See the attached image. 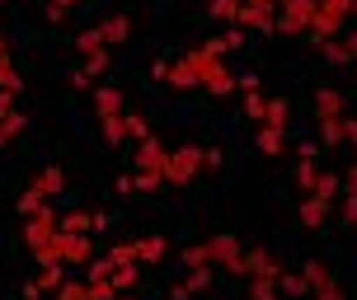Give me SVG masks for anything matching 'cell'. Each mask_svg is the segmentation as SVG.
Here are the masks:
<instances>
[{
  "mask_svg": "<svg viewBox=\"0 0 357 300\" xmlns=\"http://www.w3.org/2000/svg\"><path fill=\"white\" fill-rule=\"evenodd\" d=\"M183 61L193 66V75H197L202 89H212V94H231L235 89V75L221 66V56H207L202 47H193V52H183Z\"/></svg>",
  "mask_w": 357,
  "mask_h": 300,
  "instance_id": "cell-1",
  "label": "cell"
},
{
  "mask_svg": "<svg viewBox=\"0 0 357 300\" xmlns=\"http://www.w3.org/2000/svg\"><path fill=\"white\" fill-rule=\"evenodd\" d=\"M348 15H353V0H315V19H310L305 33L315 38V47H320V42H329V38L343 29Z\"/></svg>",
  "mask_w": 357,
  "mask_h": 300,
  "instance_id": "cell-2",
  "label": "cell"
},
{
  "mask_svg": "<svg viewBox=\"0 0 357 300\" xmlns=\"http://www.w3.org/2000/svg\"><path fill=\"white\" fill-rule=\"evenodd\" d=\"M197 169H202V145H178V150H169L165 183H169V188H183V183H193Z\"/></svg>",
  "mask_w": 357,
  "mask_h": 300,
  "instance_id": "cell-3",
  "label": "cell"
},
{
  "mask_svg": "<svg viewBox=\"0 0 357 300\" xmlns=\"http://www.w3.org/2000/svg\"><path fill=\"white\" fill-rule=\"evenodd\" d=\"M56 221H61V216H56L52 207L43 202V207H38L33 216H24V244H29V248H43V244H52L56 235H61V226H56Z\"/></svg>",
  "mask_w": 357,
  "mask_h": 300,
  "instance_id": "cell-4",
  "label": "cell"
},
{
  "mask_svg": "<svg viewBox=\"0 0 357 300\" xmlns=\"http://www.w3.org/2000/svg\"><path fill=\"white\" fill-rule=\"evenodd\" d=\"M207 258L221 263L226 272H235V277H245V248L235 244V235H212L207 239Z\"/></svg>",
  "mask_w": 357,
  "mask_h": 300,
  "instance_id": "cell-5",
  "label": "cell"
},
{
  "mask_svg": "<svg viewBox=\"0 0 357 300\" xmlns=\"http://www.w3.org/2000/svg\"><path fill=\"white\" fill-rule=\"evenodd\" d=\"M301 272H305V282H310V296H315V300H348V296H343V286L329 277V267H324L320 258H305Z\"/></svg>",
  "mask_w": 357,
  "mask_h": 300,
  "instance_id": "cell-6",
  "label": "cell"
},
{
  "mask_svg": "<svg viewBox=\"0 0 357 300\" xmlns=\"http://www.w3.org/2000/svg\"><path fill=\"white\" fill-rule=\"evenodd\" d=\"M310 19H315V0H287L282 15H278V33H305L310 29Z\"/></svg>",
  "mask_w": 357,
  "mask_h": 300,
  "instance_id": "cell-7",
  "label": "cell"
},
{
  "mask_svg": "<svg viewBox=\"0 0 357 300\" xmlns=\"http://www.w3.org/2000/svg\"><path fill=\"white\" fill-rule=\"evenodd\" d=\"M165 164H169V150L155 136H146L142 150H137V174H165Z\"/></svg>",
  "mask_w": 357,
  "mask_h": 300,
  "instance_id": "cell-8",
  "label": "cell"
},
{
  "mask_svg": "<svg viewBox=\"0 0 357 300\" xmlns=\"http://www.w3.org/2000/svg\"><path fill=\"white\" fill-rule=\"evenodd\" d=\"M245 277H268V282H278L282 267H278V258H273L268 248H250V253H245Z\"/></svg>",
  "mask_w": 357,
  "mask_h": 300,
  "instance_id": "cell-9",
  "label": "cell"
},
{
  "mask_svg": "<svg viewBox=\"0 0 357 300\" xmlns=\"http://www.w3.org/2000/svg\"><path fill=\"white\" fill-rule=\"evenodd\" d=\"M56 226H61V235H94V230L108 226V221H104V216H94V212H71V216H61Z\"/></svg>",
  "mask_w": 357,
  "mask_h": 300,
  "instance_id": "cell-10",
  "label": "cell"
},
{
  "mask_svg": "<svg viewBox=\"0 0 357 300\" xmlns=\"http://www.w3.org/2000/svg\"><path fill=\"white\" fill-rule=\"evenodd\" d=\"M235 24H245V29H259V33H278V15L264 10V5H245Z\"/></svg>",
  "mask_w": 357,
  "mask_h": 300,
  "instance_id": "cell-11",
  "label": "cell"
},
{
  "mask_svg": "<svg viewBox=\"0 0 357 300\" xmlns=\"http://www.w3.org/2000/svg\"><path fill=\"white\" fill-rule=\"evenodd\" d=\"M104 71H108V47H99V52H89L85 61H80V71H75L71 80L85 89V85H94V75H104Z\"/></svg>",
  "mask_w": 357,
  "mask_h": 300,
  "instance_id": "cell-12",
  "label": "cell"
},
{
  "mask_svg": "<svg viewBox=\"0 0 357 300\" xmlns=\"http://www.w3.org/2000/svg\"><path fill=\"white\" fill-rule=\"evenodd\" d=\"M29 188H33V193L43 197V202H47V197H56L61 188H66V174H61L56 164H47V169H43V174H38L33 183H29Z\"/></svg>",
  "mask_w": 357,
  "mask_h": 300,
  "instance_id": "cell-13",
  "label": "cell"
},
{
  "mask_svg": "<svg viewBox=\"0 0 357 300\" xmlns=\"http://www.w3.org/2000/svg\"><path fill=\"white\" fill-rule=\"evenodd\" d=\"M61 282H66V277H61V267H43V272H38V282L24 286V300H43V291H56Z\"/></svg>",
  "mask_w": 357,
  "mask_h": 300,
  "instance_id": "cell-14",
  "label": "cell"
},
{
  "mask_svg": "<svg viewBox=\"0 0 357 300\" xmlns=\"http://www.w3.org/2000/svg\"><path fill=\"white\" fill-rule=\"evenodd\" d=\"M301 221L310 230H324V221H329V202L324 197H315V193H305V202H301Z\"/></svg>",
  "mask_w": 357,
  "mask_h": 300,
  "instance_id": "cell-15",
  "label": "cell"
},
{
  "mask_svg": "<svg viewBox=\"0 0 357 300\" xmlns=\"http://www.w3.org/2000/svg\"><path fill=\"white\" fill-rule=\"evenodd\" d=\"M94 108H99V123H104V118H118V113H123V94L113 85H99L94 89Z\"/></svg>",
  "mask_w": 357,
  "mask_h": 300,
  "instance_id": "cell-16",
  "label": "cell"
},
{
  "mask_svg": "<svg viewBox=\"0 0 357 300\" xmlns=\"http://www.w3.org/2000/svg\"><path fill=\"white\" fill-rule=\"evenodd\" d=\"M315 113H320V123H324V118H343V94H339V89H329V85L315 89Z\"/></svg>",
  "mask_w": 357,
  "mask_h": 300,
  "instance_id": "cell-17",
  "label": "cell"
},
{
  "mask_svg": "<svg viewBox=\"0 0 357 300\" xmlns=\"http://www.w3.org/2000/svg\"><path fill=\"white\" fill-rule=\"evenodd\" d=\"M99 33H104V47H108V42H127V38H132V19H127V15H113V19H104V24H99Z\"/></svg>",
  "mask_w": 357,
  "mask_h": 300,
  "instance_id": "cell-18",
  "label": "cell"
},
{
  "mask_svg": "<svg viewBox=\"0 0 357 300\" xmlns=\"http://www.w3.org/2000/svg\"><path fill=\"white\" fill-rule=\"evenodd\" d=\"M132 244H137V263H160L165 248H169L160 235H151V239H132Z\"/></svg>",
  "mask_w": 357,
  "mask_h": 300,
  "instance_id": "cell-19",
  "label": "cell"
},
{
  "mask_svg": "<svg viewBox=\"0 0 357 300\" xmlns=\"http://www.w3.org/2000/svg\"><path fill=\"white\" fill-rule=\"evenodd\" d=\"M282 145H287L282 127H259V150H264V155H282Z\"/></svg>",
  "mask_w": 357,
  "mask_h": 300,
  "instance_id": "cell-20",
  "label": "cell"
},
{
  "mask_svg": "<svg viewBox=\"0 0 357 300\" xmlns=\"http://www.w3.org/2000/svg\"><path fill=\"white\" fill-rule=\"evenodd\" d=\"M339 141H348V127H343V118H324V123H320V145H329V150H334Z\"/></svg>",
  "mask_w": 357,
  "mask_h": 300,
  "instance_id": "cell-21",
  "label": "cell"
},
{
  "mask_svg": "<svg viewBox=\"0 0 357 300\" xmlns=\"http://www.w3.org/2000/svg\"><path fill=\"white\" fill-rule=\"evenodd\" d=\"M310 193H315V197H324V202H334V197L343 193V178H339V174H320V178H315V188H310Z\"/></svg>",
  "mask_w": 357,
  "mask_h": 300,
  "instance_id": "cell-22",
  "label": "cell"
},
{
  "mask_svg": "<svg viewBox=\"0 0 357 300\" xmlns=\"http://www.w3.org/2000/svg\"><path fill=\"white\" fill-rule=\"evenodd\" d=\"M123 123H127V141H137V145H142L146 136H151V123H146L142 113H123Z\"/></svg>",
  "mask_w": 357,
  "mask_h": 300,
  "instance_id": "cell-23",
  "label": "cell"
},
{
  "mask_svg": "<svg viewBox=\"0 0 357 300\" xmlns=\"http://www.w3.org/2000/svg\"><path fill=\"white\" fill-rule=\"evenodd\" d=\"M315 178H320V169H315V155H301V164H296V188H315Z\"/></svg>",
  "mask_w": 357,
  "mask_h": 300,
  "instance_id": "cell-24",
  "label": "cell"
},
{
  "mask_svg": "<svg viewBox=\"0 0 357 300\" xmlns=\"http://www.w3.org/2000/svg\"><path fill=\"white\" fill-rule=\"evenodd\" d=\"M137 277H142V272H137V263H118V267H113V277H108V282L118 286V291H132V286H137Z\"/></svg>",
  "mask_w": 357,
  "mask_h": 300,
  "instance_id": "cell-25",
  "label": "cell"
},
{
  "mask_svg": "<svg viewBox=\"0 0 357 300\" xmlns=\"http://www.w3.org/2000/svg\"><path fill=\"white\" fill-rule=\"evenodd\" d=\"M278 291H287V296H305L310 282H305V272H282V277H278Z\"/></svg>",
  "mask_w": 357,
  "mask_h": 300,
  "instance_id": "cell-26",
  "label": "cell"
},
{
  "mask_svg": "<svg viewBox=\"0 0 357 300\" xmlns=\"http://www.w3.org/2000/svg\"><path fill=\"white\" fill-rule=\"evenodd\" d=\"M259 127H282L287 132V104L282 99H268V113H264V123Z\"/></svg>",
  "mask_w": 357,
  "mask_h": 300,
  "instance_id": "cell-27",
  "label": "cell"
},
{
  "mask_svg": "<svg viewBox=\"0 0 357 300\" xmlns=\"http://www.w3.org/2000/svg\"><path fill=\"white\" fill-rule=\"evenodd\" d=\"M165 174H132V193H160Z\"/></svg>",
  "mask_w": 357,
  "mask_h": 300,
  "instance_id": "cell-28",
  "label": "cell"
},
{
  "mask_svg": "<svg viewBox=\"0 0 357 300\" xmlns=\"http://www.w3.org/2000/svg\"><path fill=\"white\" fill-rule=\"evenodd\" d=\"M250 300H278V282H268V277H250Z\"/></svg>",
  "mask_w": 357,
  "mask_h": 300,
  "instance_id": "cell-29",
  "label": "cell"
},
{
  "mask_svg": "<svg viewBox=\"0 0 357 300\" xmlns=\"http://www.w3.org/2000/svg\"><path fill=\"white\" fill-rule=\"evenodd\" d=\"M52 296L56 300H89V282H61Z\"/></svg>",
  "mask_w": 357,
  "mask_h": 300,
  "instance_id": "cell-30",
  "label": "cell"
},
{
  "mask_svg": "<svg viewBox=\"0 0 357 300\" xmlns=\"http://www.w3.org/2000/svg\"><path fill=\"white\" fill-rule=\"evenodd\" d=\"M104 136H108V145H123V141H127V123H123V113H118V118H104Z\"/></svg>",
  "mask_w": 357,
  "mask_h": 300,
  "instance_id": "cell-31",
  "label": "cell"
},
{
  "mask_svg": "<svg viewBox=\"0 0 357 300\" xmlns=\"http://www.w3.org/2000/svg\"><path fill=\"white\" fill-rule=\"evenodd\" d=\"M0 89H10V94H19V89H24V80H19L15 66H10V56H0Z\"/></svg>",
  "mask_w": 357,
  "mask_h": 300,
  "instance_id": "cell-32",
  "label": "cell"
},
{
  "mask_svg": "<svg viewBox=\"0 0 357 300\" xmlns=\"http://www.w3.org/2000/svg\"><path fill=\"white\" fill-rule=\"evenodd\" d=\"M245 113H250L254 123H264V113H268V99L259 94V89H250V94H245Z\"/></svg>",
  "mask_w": 357,
  "mask_h": 300,
  "instance_id": "cell-33",
  "label": "cell"
},
{
  "mask_svg": "<svg viewBox=\"0 0 357 300\" xmlns=\"http://www.w3.org/2000/svg\"><path fill=\"white\" fill-rule=\"evenodd\" d=\"M245 0H212V19H240Z\"/></svg>",
  "mask_w": 357,
  "mask_h": 300,
  "instance_id": "cell-34",
  "label": "cell"
},
{
  "mask_svg": "<svg viewBox=\"0 0 357 300\" xmlns=\"http://www.w3.org/2000/svg\"><path fill=\"white\" fill-rule=\"evenodd\" d=\"M207 282H212V267H188V296H193V291H207Z\"/></svg>",
  "mask_w": 357,
  "mask_h": 300,
  "instance_id": "cell-35",
  "label": "cell"
},
{
  "mask_svg": "<svg viewBox=\"0 0 357 300\" xmlns=\"http://www.w3.org/2000/svg\"><path fill=\"white\" fill-rule=\"evenodd\" d=\"M75 47H80V52H99V47H104V33H99V29H85V33L75 38Z\"/></svg>",
  "mask_w": 357,
  "mask_h": 300,
  "instance_id": "cell-36",
  "label": "cell"
},
{
  "mask_svg": "<svg viewBox=\"0 0 357 300\" xmlns=\"http://www.w3.org/2000/svg\"><path fill=\"white\" fill-rule=\"evenodd\" d=\"M183 267H212V258H207V244L183 248Z\"/></svg>",
  "mask_w": 357,
  "mask_h": 300,
  "instance_id": "cell-37",
  "label": "cell"
},
{
  "mask_svg": "<svg viewBox=\"0 0 357 300\" xmlns=\"http://www.w3.org/2000/svg\"><path fill=\"white\" fill-rule=\"evenodd\" d=\"M89 300H118V286L108 282V277L104 282H89Z\"/></svg>",
  "mask_w": 357,
  "mask_h": 300,
  "instance_id": "cell-38",
  "label": "cell"
},
{
  "mask_svg": "<svg viewBox=\"0 0 357 300\" xmlns=\"http://www.w3.org/2000/svg\"><path fill=\"white\" fill-rule=\"evenodd\" d=\"M24 132V113H10V118H0V136L10 141V136H19Z\"/></svg>",
  "mask_w": 357,
  "mask_h": 300,
  "instance_id": "cell-39",
  "label": "cell"
},
{
  "mask_svg": "<svg viewBox=\"0 0 357 300\" xmlns=\"http://www.w3.org/2000/svg\"><path fill=\"white\" fill-rule=\"evenodd\" d=\"M108 258H113V263H137V244H113Z\"/></svg>",
  "mask_w": 357,
  "mask_h": 300,
  "instance_id": "cell-40",
  "label": "cell"
},
{
  "mask_svg": "<svg viewBox=\"0 0 357 300\" xmlns=\"http://www.w3.org/2000/svg\"><path fill=\"white\" fill-rule=\"evenodd\" d=\"M38 207H43V197H38L33 188H29V193H19V212H24V216H33Z\"/></svg>",
  "mask_w": 357,
  "mask_h": 300,
  "instance_id": "cell-41",
  "label": "cell"
},
{
  "mask_svg": "<svg viewBox=\"0 0 357 300\" xmlns=\"http://www.w3.org/2000/svg\"><path fill=\"white\" fill-rule=\"evenodd\" d=\"M320 52L329 56V61H348V52H343V42H320Z\"/></svg>",
  "mask_w": 357,
  "mask_h": 300,
  "instance_id": "cell-42",
  "label": "cell"
},
{
  "mask_svg": "<svg viewBox=\"0 0 357 300\" xmlns=\"http://www.w3.org/2000/svg\"><path fill=\"white\" fill-rule=\"evenodd\" d=\"M343 221H348V226H357V197L353 193H343Z\"/></svg>",
  "mask_w": 357,
  "mask_h": 300,
  "instance_id": "cell-43",
  "label": "cell"
},
{
  "mask_svg": "<svg viewBox=\"0 0 357 300\" xmlns=\"http://www.w3.org/2000/svg\"><path fill=\"white\" fill-rule=\"evenodd\" d=\"M10 113H15V94H10V89H0V118H10Z\"/></svg>",
  "mask_w": 357,
  "mask_h": 300,
  "instance_id": "cell-44",
  "label": "cell"
},
{
  "mask_svg": "<svg viewBox=\"0 0 357 300\" xmlns=\"http://www.w3.org/2000/svg\"><path fill=\"white\" fill-rule=\"evenodd\" d=\"M343 52H348V66H353V61H357V33L343 38Z\"/></svg>",
  "mask_w": 357,
  "mask_h": 300,
  "instance_id": "cell-45",
  "label": "cell"
},
{
  "mask_svg": "<svg viewBox=\"0 0 357 300\" xmlns=\"http://www.w3.org/2000/svg\"><path fill=\"white\" fill-rule=\"evenodd\" d=\"M235 89H245V94H250V89H259V75H240V80H235Z\"/></svg>",
  "mask_w": 357,
  "mask_h": 300,
  "instance_id": "cell-46",
  "label": "cell"
},
{
  "mask_svg": "<svg viewBox=\"0 0 357 300\" xmlns=\"http://www.w3.org/2000/svg\"><path fill=\"white\" fill-rule=\"evenodd\" d=\"M343 193H353V197H357V164L348 169V178H343Z\"/></svg>",
  "mask_w": 357,
  "mask_h": 300,
  "instance_id": "cell-47",
  "label": "cell"
},
{
  "mask_svg": "<svg viewBox=\"0 0 357 300\" xmlns=\"http://www.w3.org/2000/svg\"><path fill=\"white\" fill-rule=\"evenodd\" d=\"M245 5H264V10H282L287 0H245Z\"/></svg>",
  "mask_w": 357,
  "mask_h": 300,
  "instance_id": "cell-48",
  "label": "cell"
},
{
  "mask_svg": "<svg viewBox=\"0 0 357 300\" xmlns=\"http://www.w3.org/2000/svg\"><path fill=\"white\" fill-rule=\"evenodd\" d=\"M343 127H348V141L357 145V123H348V118H343Z\"/></svg>",
  "mask_w": 357,
  "mask_h": 300,
  "instance_id": "cell-49",
  "label": "cell"
},
{
  "mask_svg": "<svg viewBox=\"0 0 357 300\" xmlns=\"http://www.w3.org/2000/svg\"><path fill=\"white\" fill-rule=\"evenodd\" d=\"M0 56H10V42H5V33H0Z\"/></svg>",
  "mask_w": 357,
  "mask_h": 300,
  "instance_id": "cell-50",
  "label": "cell"
},
{
  "mask_svg": "<svg viewBox=\"0 0 357 300\" xmlns=\"http://www.w3.org/2000/svg\"><path fill=\"white\" fill-rule=\"evenodd\" d=\"M353 75H357V61H353Z\"/></svg>",
  "mask_w": 357,
  "mask_h": 300,
  "instance_id": "cell-51",
  "label": "cell"
},
{
  "mask_svg": "<svg viewBox=\"0 0 357 300\" xmlns=\"http://www.w3.org/2000/svg\"><path fill=\"white\" fill-rule=\"evenodd\" d=\"M0 145H5V136H0Z\"/></svg>",
  "mask_w": 357,
  "mask_h": 300,
  "instance_id": "cell-52",
  "label": "cell"
}]
</instances>
